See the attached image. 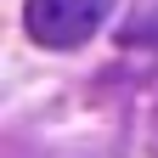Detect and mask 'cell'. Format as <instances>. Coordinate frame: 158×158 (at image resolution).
Listing matches in <instances>:
<instances>
[{"label": "cell", "instance_id": "6da1fadb", "mask_svg": "<svg viewBox=\"0 0 158 158\" xmlns=\"http://www.w3.org/2000/svg\"><path fill=\"white\" fill-rule=\"evenodd\" d=\"M113 0H23V28L45 51H73L107 23Z\"/></svg>", "mask_w": 158, "mask_h": 158}]
</instances>
